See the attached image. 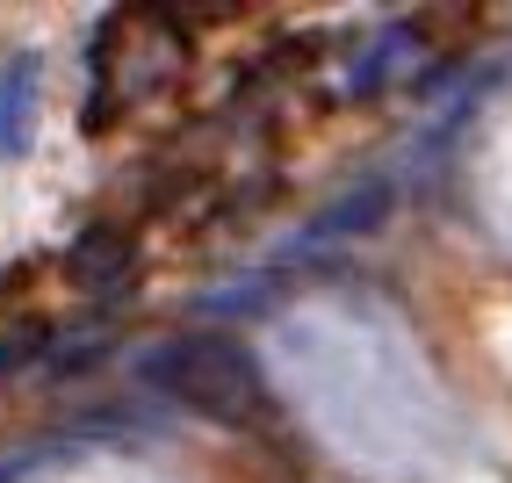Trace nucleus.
Instances as JSON below:
<instances>
[{"label": "nucleus", "mask_w": 512, "mask_h": 483, "mask_svg": "<svg viewBox=\"0 0 512 483\" xmlns=\"http://www.w3.org/2000/svg\"><path fill=\"white\" fill-rule=\"evenodd\" d=\"M138 375L166 404L195 411V419H217V426L267 419V383H260V368H253V354L238 347V339L181 332V339H166V347H152L138 361Z\"/></svg>", "instance_id": "nucleus-1"}, {"label": "nucleus", "mask_w": 512, "mask_h": 483, "mask_svg": "<svg viewBox=\"0 0 512 483\" xmlns=\"http://www.w3.org/2000/svg\"><path fill=\"white\" fill-rule=\"evenodd\" d=\"M65 267L80 274V282H109V274H123L130 267V238L116 231V224H101V231H87L73 253H65Z\"/></svg>", "instance_id": "nucleus-2"}]
</instances>
